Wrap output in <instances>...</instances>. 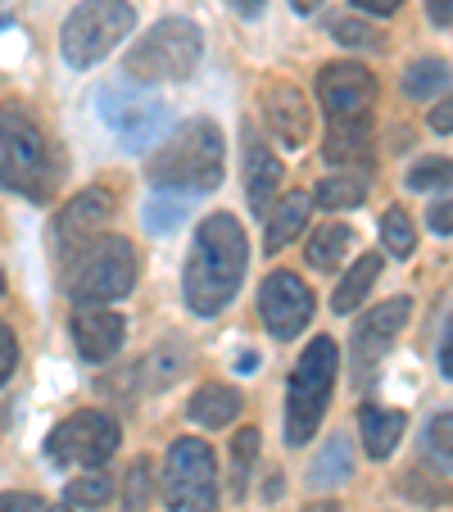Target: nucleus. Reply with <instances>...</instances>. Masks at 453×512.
<instances>
[{"label":"nucleus","mask_w":453,"mask_h":512,"mask_svg":"<svg viewBox=\"0 0 453 512\" xmlns=\"http://www.w3.org/2000/svg\"><path fill=\"white\" fill-rule=\"evenodd\" d=\"M250 268V241L232 213H209L191 241L186 263V309L200 318H218L236 300Z\"/></svg>","instance_id":"f257e3e1"},{"label":"nucleus","mask_w":453,"mask_h":512,"mask_svg":"<svg viewBox=\"0 0 453 512\" xmlns=\"http://www.w3.org/2000/svg\"><path fill=\"white\" fill-rule=\"evenodd\" d=\"M222 173H227V141H222L213 118L182 123L155 155L145 159V177L155 182V191L204 195V191H218Z\"/></svg>","instance_id":"f03ea898"},{"label":"nucleus","mask_w":453,"mask_h":512,"mask_svg":"<svg viewBox=\"0 0 453 512\" xmlns=\"http://www.w3.org/2000/svg\"><path fill=\"white\" fill-rule=\"evenodd\" d=\"M136 286V245L127 236H96L82 250L64 254V290L82 309H100V304L123 300Z\"/></svg>","instance_id":"7ed1b4c3"},{"label":"nucleus","mask_w":453,"mask_h":512,"mask_svg":"<svg viewBox=\"0 0 453 512\" xmlns=\"http://www.w3.org/2000/svg\"><path fill=\"white\" fill-rule=\"evenodd\" d=\"M0 182L28 200H46L55 182V150L37 118L14 100L0 105Z\"/></svg>","instance_id":"20e7f679"},{"label":"nucleus","mask_w":453,"mask_h":512,"mask_svg":"<svg viewBox=\"0 0 453 512\" xmlns=\"http://www.w3.org/2000/svg\"><path fill=\"white\" fill-rule=\"evenodd\" d=\"M336 372H340L336 340H327V336L309 340V349L299 354L295 372H290V390H286V445L299 449L318 435L331 386H336Z\"/></svg>","instance_id":"39448f33"},{"label":"nucleus","mask_w":453,"mask_h":512,"mask_svg":"<svg viewBox=\"0 0 453 512\" xmlns=\"http://www.w3.org/2000/svg\"><path fill=\"white\" fill-rule=\"evenodd\" d=\"M204 37L191 19H164L145 32L123 59V78L132 82H186L200 64Z\"/></svg>","instance_id":"423d86ee"},{"label":"nucleus","mask_w":453,"mask_h":512,"mask_svg":"<svg viewBox=\"0 0 453 512\" xmlns=\"http://www.w3.org/2000/svg\"><path fill=\"white\" fill-rule=\"evenodd\" d=\"M136 28V10L127 0H87L64 19V32H59V50L73 68H91L127 41V32Z\"/></svg>","instance_id":"0eeeda50"},{"label":"nucleus","mask_w":453,"mask_h":512,"mask_svg":"<svg viewBox=\"0 0 453 512\" xmlns=\"http://www.w3.org/2000/svg\"><path fill=\"white\" fill-rule=\"evenodd\" d=\"M96 105H100V118L109 123V132H114L127 150H150L168 127V105L145 87V82H132V78L105 82V87L96 91Z\"/></svg>","instance_id":"6e6552de"},{"label":"nucleus","mask_w":453,"mask_h":512,"mask_svg":"<svg viewBox=\"0 0 453 512\" xmlns=\"http://www.w3.org/2000/svg\"><path fill=\"white\" fill-rule=\"evenodd\" d=\"M164 503L168 512H218V467L213 449L195 435H182L164 463Z\"/></svg>","instance_id":"1a4fd4ad"},{"label":"nucleus","mask_w":453,"mask_h":512,"mask_svg":"<svg viewBox=\"0 0 453 512\" xmlns=\"http://www.w3.org/2000/svg\"><path fill=\"white\" fill-rule=\"evenodd\" d=\"M118 440L123 435L114 417L100 408H82L46 435V458L55 467H100L118 454Z\"/></svg>","instance_id":"9d476101"},{"label":"nucleus","mask_w":453,"mask_h":512,"mask_svg":"<svg viewBox=\"0 0 453 512\" xmlns=\"http://www.w3.org/2000/svg\"><path fill=\"white\" fill-rule=\"evenodd\" d=\"M408 313H413V300H408V295H390V300H381L372 313H363V318H358L354 336H349V368H354L358 386H367V381H372V372L381 368V358H386L390 345L399 340Z\"/></svg>","instance_id":"9b49d317"},{"label":"nucleus","mask_w":453,"mask_h":512,"mask_svg":"<svg viewBox=\"0 0 453 512\" xmlns=\"http://www.w3.org/2000/svg\"><path fill=\"white\" fill-rule=\"evenodd\" d=\"M259 318L277 340H295L313 322V295L295 272H268L259 286Z\"/></svg>","instance_id":"f8f14e48"},{"label":"nucleus","mask_w":453,"mask_h":512,"mask_svg":"<svg viewBox=\"0 0 453 512\" xmlns=\"http://www.w3.org/2000/svg\"><path fill=\"white\" fill-rule=\"evenodd\" d=\"M318 100L331 118H367V109L376 105V78L363 64H327L318 73Z\"/></svg>","instance_id":"ddd939ff"},{"label":"nucleus","mask_w":453,"mask_h":512,"mask_svg":"<svg viewBox=\"0 0 453 512\" xmlns=\"http://www.w3.org/2000/svg\"><path fill=\"white\" fill-rule=\"evenodd\" d=\"M109 218H114V195H109L105 186H91V191L73 195V200L59 209V218H55V241H59V250L73 254V250H82L87 241L105 236L100 227H105Z\"/></svg>","instance_id":"4468645a"},{"label":"nucleus","mask_w":453,"mask_h":512,"mask_svg":"<svg viewBox=\"0 0 453 512\" xmlns=\"http://www.w3.org/2000/svg\"><path fill=\"white\" fill-rule=\"evenodd\" d=\"M259 105H263V118H268L281 150H304V145H309L313 114H309L304 91H295L290 82H272V87H263Z\"/></svg>","instance_id":"2eb2a0df"},{"label":"nucleus","mask_w":453,"mask_h":512,"mask_svg":"<svg viewBox=\"0 0 453 512\" xmlns=\"http://www.w3.org/2000/svg\"><path fill=\"white\" fill-rule=\"evenodd\" d=\"M277 186H281V159L272 155L268 141H263L254 127H245V200H250V209L259 213V218L272 213Z\"/></svg>","instance_id":"dca6fc26"},{"label":"nucleus","mask_w":453,"mask_h":512,"mask_svg":"<svg viewBox=\"0 0 453 512\" xmlns=\"http://www.w3.org/2000/svg\"><path fill=\"white\" fill-rule=\"evenodd\" d=\"M123 331H127V322L118 313L78 309V318H73V345H78V354L87 363H109L123 349Z\"/></svg>","instance_id":"f3484780"},{"label":"nucleus","mask_w":453,"mask_h":512,"mask_svg":"<svg viewBox=\"0 0 453 512\" xmlns=\"http://www.w3.org/2000/svg\"><path fill=\"white\" fill-rule=\"evenodd\" d=\"M404 426H408V417L395 413V408H376V404L363 408V413H358V435H363L367 458L386 463L399 449V440H404Z\"/></svg>","instance_id":"a211bd4d"},{"label":"nucleus","mask_w":453,"mask_h":512,"mask_svg":"<svg viewBox=\"0 0 453 512\" xmlns=\"http://www.w3.org/2000/svg\"><path fill=\"white\" fill-rule=\"evenodd\" d=\"M241 404H245V399L236 395L232 386H218V381H209V386H200L191 395V404H186V417H191L195 426H204V431H222V426L236 422Z\"/></svg>","instance_id":"6ab92c4d"},{"label":"nucleus","mask_w":453,"mask_h":512,"mask_svg":"<svg viewBox=\"0 0 453 512\" xmlns=\"http://www.w3.org/2000/svg\"><path fill=\"white\" fill-rule=\"evenodd\" d=\"M309 209H313L309 191H286V195H281L277 209L268 213V232H263V245H268V254L286 250V245L295 241L304 227H309Z\"/></svg>","instance_id":"aec40b11"},{"label":"nucleus","mask_w":453,"mask_h":512,"mask_svg":"<svg viewBox=\"0 0 453 512\" xmlns=\"http://www.w3.org/2000/svg\"><path fill=\"white\" fill-rule=\"evenodd\" d=\"M372 150V123L367 118H331V132H327V164H358L367 159Z\"/></svg>","instance_id":"412c9836"},{"label":"nucleus","mask_w":453,"mask_h":512,"mask_svg":"<svg viewBox=\"0 0 453 512\" xmlns=\"http://www.w3.org/2000/svg\"><path fill=\"white\" fill-rule=\"evenodd\" d=\"M376 272H381V254H358L354 263H349V272L340 277V286H336V295H331V309L336 313H354L358 304L367 300V290H372V281H376Z\"/></svg>","instance_id":"4be33fe9"},{"label":"nucleus","mask_w":453,"mask_h":512,"mask_svg":"<svg viewBox=\"0 0 453 512\" xmlns=\"http://www.w3.org/2000/svg\"><path fill=\"white\" fill-rule=\"evenodd\" d=\"M349 476H354V454H349L345 435H336V440H327V449L313 458L309 485H313V490H336V485H345Z\"/></svg>","instance_id":"5701e85b"},{"label":"nucleus","mask_w":453,"mask_h":512,"mask_svg":"<svg viewBox=\"0 0 453 512\" xmlns=\"http://www.w3.org/2000/svg\"><path fill=\"white\" fill-rule=\"evenodd\" d=\"M453 82V68L444 64V59H413V64L404 68V96L408 100H431L440 96V91H449Z\"/></svg>","instance_id":"b1692460"},{"label":"nucleus","mask_w":453,"mask_h":512,"mask_svg":"<svg viewBox=\"0 0 453 512\" xmlns=\"http://www.w3.org/2000/svg\"><path fill=\"white\" fill-rule=\"evenodd\" d=\"M349 245H354V232H349L345 223H322L318 232L309 236V263L318 272H336L340 259L349 254Z\"/></svg>","instance_id":"393cba45"},{"label":"nucleus","mask_w":453,"mask_h":512,"mask_svg":"<svg viewBox=\"0 0 453 512\" xmlns=\"http://www.w3.org/2000/svg\"><path fill=\"white\" fill-rule=\"evenodd\" d=\"M363 195H367V182H363V177H354V173L322 177L318 191H313V204L336 213V209H358V204H363Z\"/></svg>","instance_id":"a878e982"},{"label":"nucleus","mask_w":453,"mask_h":512,"mask_svg":"<svg viewBox=\"0 0 453 512\" xmlns=\"http://www.w3.org/2000/svg\"><path fill=\"white\" fill-rule=\"evenodd\" d=\"M186 213H191V195H177V191H155L150 200H145V227L150 232H173L177 223H182Z\"/></svg>","instance_id":"bb28decb"},{"label":"nucleus","mask_w":453,"mask_h":512,"mask_svg":"<svg viewBox=\"0 0 453 512\" xmlns=\"http://www.w3.org/2000/svg\"><path fill=\"white\" fill-rule=\"evenodd\" d=\"M381 245H386L390 259H408L413 245H417V223L399 209V204L395 209H386V218H381Z\"/></svg>","instance_id":"cd10ccee"},{"label":"nucleus","mask_w":453,"mask_h":512,"mask_svg":"<svg viewBox=\"0 0 453 512\" xmlns=\"http://www.w3.org/2000/svg\"><path fill=\"white\" fill-rule=\"evenodd\" d=\"M259 440L263 435L254 431V426L236 431V440H232V490H236V499L250 490V472H254V458H259Z\"/></svg>","instance_id":"c85d7f7f"},{"label":"nucleus","mask_w":453,"mask_h":512,"mask_svg":"<svg viewBox=\"0 0 453 512\" xmlns=\"http://www.w3.org/2000/svg\"><path fill=\"white\" fill-rule=\"evenodd\" d=\"M426 458H431L440 472H453V413H435L431 422H426Z\"/></svg>","instance_id":"c756f323"},{"label":"nucleus","mask_w":453,"mask_h":512,"mask_svg":"<svg viewBox=\"0 0 453 512\" xmlns=\"http://www.w3.org/2000/svg\"><path fill=\"white\" fill-rule=\"evenodd\" d=\"M114 499V476L105 472H91V476H73L68 481V503H78V508H105Z\"/></svg>","instance_id":"7c9ffc66"},{"label":"nucleus","mask_w":453,"mask_h":512,"mask_svg":"<svg viewBox=\"0 0 453 512\" xmlns=\"http://www.w3.org/2000/svg\"><path fill=\"white\" fill-rule=\"evenodd\" d=\"M408 191H453V159H417L408 168Z\"/></svg>","instance_id":"2f4dec72"},{"label":"nucleus","mask_w":453,"mask_h":512,"mask_svg":"<svg viewBox=\"0 0 453 512\" xmlns=\"http://www.w3.org/2000/svg\"><path fill=\"white\" fill-rule=\"evenodd\" d=\"M331 37L349 50H381V41H386L372 23H363V19H336L331 23Z\"/></svg>","instance_id":"473e14b6"},{"label":"nucleus","mask_w":453,"mask_h":512,"mask_svg":"<svg viewBox=\"0 0 453 512\" xmlns=\"http://www.w3.org/2000/svg\"><path fill=\"white\" fill-rule=\"evenodd\" d=\"M150 503V458H136L127 472V490H123V508L127 512H145Z\"/></svg>","instance_id":"72a5a7b5"},{"label":"nucleus","mask_w":453,"mask_h":512,"mask_svg":"<svg viewBox=\"0 0 453 512\" xmlns=\"http://www.w3.org/2000/svg\"><path fill=\"white\" fill-rule=\"evenodd\" d=\"M14 368H19V340H14V331L0 322V386L14 377Z\"/></svg>","instance_id":"f704fd0d"},{"label":"nucleus","mask_w":453,"mask_h":512,"mask_svg":"<svg viewBox=\"0 0 453 512\" xmlns=\"http://www.w3.org/2000/svg\"><path fill=\"white\" fill-rule=\"evenodd\" d=\"M426 227H431L435 236H453V195H449V200H440V204H431Z\"/></svg>","instance_id":"c9c22d12"},{"label":"nucleus","mask_w":453,"mask_h":512,"mask_svg":"<svg viewBox=\"0 0 453 512\" xmlns=\"http://www.w3.org/2000/svg\"><path fill=\"white\" fill-rule=\"evenodd\" d=\"M0 512H46V508H41V499L28 490H5L0 494Z\"/></svg>","instance_id":"e433bc0d"},{"label":"nucleus","mask_w":453,"mask_h":512,"mask_svg":"<svg viewBox=\"0 0 453 512\" xmlns=\"http://www.w3.org/2000/svg\"><path fill=\"white\" fill-rule=\"evenodd\" d=\"M431 127H435V132H444V136L453 132V96H449V100H440V105L431 109Z\"/></svg>","instance_id":"4c0bfd02"},{"label":"nucleus","mask_w":453,"mask_h":512,"mask_svg":"<svg viewBox=\"0 0 453 512\" xmlns=\"http://www.w3.org/2000/svg\"><path fill=\"white\" fill-rule=\"evenodd\" d=\"M349 5H354V10H363V14H381V19H386V14H395L404 0H349Z\"/></svg>","instance_id":"58836bf2"},{"label":"nucleus","mask_w":453,"mask_h":512,"mask_svg":"<svg viewBox=\"0 0 453 512\" xmlns=\"http://www.w3.org/2000/svg\"><path fill=\"white\" fill-rule=\"evenodd\" d=\"M440 372L453 381V318H449V327H444V340H440Z\"/></svg>","instance_id":"ea45409f"},{"label":"nucleus","mask_w":453,"mask_h":512,"mask_svg":"<svg viewBox=\"0 0 453 512\" xmlns=\"http://www.w3.org/2000/svg\"><path fill=\"white\" fill-rule=\"evenodd\" d=\"M426 14H431V23H453V0H426Z\"/></svg>","instance_id":"a19ab883"},{"label":"nucleus","mask_w":453,"mask_h":512,"mask_svg":"<svg viewBox=\"0 0 453 512\" xmlns=\"http://www.w3.org/2000/svg\"><path fill=\"white\" fill-rule=\"evenodd\" d=\"M227 5H232V10L241 14V19H259V14H263V5H268V0H227Z\"/></svg>","instance_id":"79ce46f5"},{"label":"nucleus","mask_w":453,"mask_h":512,"mask_svg":"<svg viewBox=\"0 0 453 512\" xmlns=\"http://www.w3.org/2000/svg\"><path fill=\"white\" fill-rule=\"evenodd\" d=\"M290 5H295L299 14H313V10H318V5H322V0H290Z\"/></svg>","instance_id":"37998d69"},{"label":"nucleus","mask_w":453,"mask_h":512,"mask_svg":"<svg viewBox=\"0 0 453 512\" xmlns=\"http://www.w3.org/2000/svg\"><path fill=\"white\" fill-rule=\"evenodd\" d=\"M304 512H340V508H336V503H331V499H322V503H309V508H304Z\"/></svg>","instance_id":"c03bdc74"},{"label":"nucleus","mask_w":453,"mask_h":512,"mask_svg":"<svg viewBox=\"0 0 453 512\" xmlns=\"http://www.w3.org/2000/svg\"><path fill=\"white\" fill-rule=\"evenodd\" d=\"M0 295H5V272H0Z\"/></svg>","instance_id":"a18cd8bd"},{"label":"nucleus","mask_w":453,"mask_h":512,"mask_svg":"<svg viewBox=\"0 0 453 512\" xmlns=\"http://www.w3.org/2000/svg\"><path fill=\"white\" fill-rule=\"evenodd\" d=\"M50 512H64V508H50Z\"/></svg>","instance_id":"49530a36"}]
</instances>
